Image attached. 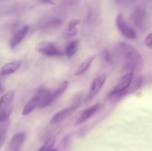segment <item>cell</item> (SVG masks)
<instances>
[{"label":"cell","mask_w":152,"mask_h":151,"mask_svg":"<svg viewBox=\"0 0 152 151\" xmlns=\"http://www.w3.org/2000/svg\"><path fill=\"white\" fill-rule=\"evenodd\" d=\"M119 53L124 58V70L128 72H134V70H140L144 65V60L142 55L136 48L125 42H120L117 45Z\"/></svg>","instance_id":"1"},{"label":"cell","mask_w":152,"mask_h":151,"mask_svg":"<svg viewBox=\"0 0 152 151\" xmlns=\"http://www.w3.org/2000/svg\"><path fill=\"white\" fill-rule=\"evenodd\" d=\"M82 101V93H79L74 96V99H73L72 104L71 106L65 107L64 109L61 110L59 112L55 113L53 116L51 117L50 120V122L51 124H59L61 121H64L65 118L69 117L70 115H72L80 107Z\"/></svg>","instance_id":"2"},{"label":"cell","mask_w":152,"mask_h":151,"mask_svg":"<svg viewBox=\"0 0 152 151\" xmlns=\"http://www.w3.org/2000/svg\"><path fill=\"white\" fill-rule=\"evenodd\" d=\"M134 78V72H127L123 77H121L119 82L115 87L113 88V90L108 94L109 98H114L116 99L117 96H118L120 93H123L124 90H126L130 85L132 79Z\"/></svg>","instance_id":"3"},{"label":"cell","mask_w":152,"mask_h":151,"mask_svg":"<svg viewBox=\"0 0 152 151\" xmlns=\"http://www.w3.org/2000/svg\"><path fill=\"white\" fill-rule=\"evenodd\" d=\"M116 25L123 36L129 39L134 40L137 38V33L132 27L128 25L122 13H119L116 18Z\"/></svg>","instance_id":"4"},{"label":"cell","mask_w":152,"mask_h":151,"mask_svg":"<svg viewBox=\"0 0 152 151\" xmlns=\"http://www.w3.org/2000/svg\"><path fill=\"white\" fill-rule=\"evenodd\" d=\"M36 50L44 56L49 57H59L63 56V52L55 47L54 44L49 41H42L36 47Z\"/></svg>","instance_id":"5"},{"label":"cell","mask_w":152,"mask_h":151,"mask_svg":"<svg viewBox=\"0 0 152 151\" xmlns=\"http://www.w3.org/2000/svg\"><path fill=\"white\" fill-rule=\"evenodd\" d=\"M144 81H145V76L142 74L137 76L134 78V80L132 79V82H131L130 85L128 87V88L126 90H124L123 93H120L118 96H117L115 99H122V98H124L126 96H129V95L135 93V92L137 91L142 87V84H144Z\"/></svg>","instance_id":"6"},{"label":"cell","mask_w":152,"mask_h":151,"mask_svg":"<svg viewBox=\"0 0 152 151\" xmlns=\"http://www.w3.org/2000/svg\"><path fill=\"white\" fill-rule=\"evenodd\" d=\"M105 80H106V76L105 75L99 76L93 80V81L91 84L90 87H89L88 94L86 101L91 100L95 96H96V94L99 93V91L105 84Z\"/></svg>","instance_id":"7"},{"label":"cell","mask_w":152,"mask_h":151,"mask_svg":"<svg viewBox=\"0 0 152 151\" xmlns=\"http://www.w3.org/2000/svg\"><path fill=\"white\" fill-rule=\"evenodd\" d=\"M37 93L39 98L38 108L42 109L53 102L51 96V91L45 87H40L37 90Z\"/></svg>","instance_id":"8"},{"label":"cell","mask_w":152,"mask_h":151,"mask_svg":"<svg viewBox=\"0 0 152 151\" xmlns=\"http://www.w3.org/2000/svg\"><path fill=\"white\" fill-rule=\"evenodd\" d=\"M145 17H146L145 10L142 7H137L132 14V22L139 29H142L145 27Z\"/></svg>","instance_id":"9"},{"label":"cell","mask_w":152,"mask_h":151,"mask_svg":"<svg viewBox=\"0 0 152 151\" xmlns=\"http://www.w3.org/2000/svg\"><path fill=\"white\" fill-rule=\"evenodd\" d=\"M26 135L24 132H18L13 135L9 144V151H19L25 142Z\"/></svg>","instance_id":"10"},{"label":"cell","mask_w":152,"mask_h":151,"mask_svg":"<svg viewBox=\"0 0 152 151\" xmlns=\"http://www.w3.org/2000/svg\"><path fill=\"white\" fill-rule=\"evenodd\" d=\"M28 31H29V26L28 25H25L22 28H20L17 32L15 33L13 36H12V38H10V47L13 49L17 47L23 41L24 38H25V36L28 34Z\"/></svg>","instance_id":"11"},{"label":"cell","mask_w":152,"mask_h":151,"mask_svg":"<svg viewBox=\"0 0 152 151\" xmlns=\"http://www.w3.org/2000/svg\"><path fill=\"white\" fill-rule=\"evenodd\" d=\"M99 107H100V104L96 103L95 105H92V106L86 108V110H84L83 112L81 113V115H80V117L77 118V121L75 123V125H79L80 124H83L85 121L88 120L92 115H94L97 112Z\"/></svg>","instance_id":"12"},{"label":"cell","mask_w":152,"mask_h":151,"mask_svg":"<svg viewBox=\"0 0 152 151\" xmlns=\"http://www.w3.org/2000/svg\"><path fill=\"white\" fill-rule=\"evenodd\" d=\"M14 90H9L0 97V110L13 107V99H14Z\"/></svg>","instance_id":"13"},{"label":"cell","mask_w":152,"mask_h":151,"mask_svg":"<svg viewBox=\"0 0 152 151\" xmlns=\"http://www.w3.org/2000/svg\"><path fill=\"white\" fill-rule=\"evenodd\" d=\"M22 65V61L16 60L8 62L5 64L1 69V74L3 76H7L16 73Z\"/></svg>","instance_id":"14"},{"label":"cell","mask_w":152,"mask_h":151,"mask_svg":"<svg viewBox=\"0 0 152 151\" xmlns=\"http://www.w3.org/2000/svg\"><path fill=\"white\" fill-rule=\"evenodd\" d=\"M39 102V98L38 94L36 92L35 94L31 97V99L26 103V105L24 107L22 110V115H27L32 113L36 108H38Z\"/></svg>","instance_id":"15"},{"label":"cell","mask_w":152,"mask_h":151,"mask_svg":"<svg viewBox=\"0 0 152 151\" xmlns=\"http://www.w3.org/2000/svg\"><path fill=\"white\" fill-rule=\"evenodd\" d=\"M80 20L79 19H74L71 20L68 23V26L65 28V31L63 33V35L66 38H72L74 37L77 34V25L80 24Z\"/></svg>","instance_id":"16"},{"label":"cell","mask_w":152,"mask_h":151,"mask_svg":"<svg viewBox=\"0 0 152 151\" xmlns=\"http://www.w3.org/2000/svg\"><path fill=\"white\" fill-rule=\"evenodd\" d=\"M62 21L59 18H50V19H45L44 22H42L40 28L42 29H55L62 26Z\"/></svg>","instance_id":"17"},{"label":"cell","mask_w":152,"mask_h":151,"mask_svg":"<svg viewBox=\"0 0 152 151\" xmlns=\"http://www.w3.org/2000/svg\"><path fill=\"white\" fill-rule=\"evenodd\" d=\"M79 48V40L74 39L68 41L65 47V53L67 57L71 58L77 53Z\"/></svg>","instance_id":"18"},{"label":"cell","mask_w":152,"mask_h":151,"mask_svg":"<svg viewBox=\"0 0 152 151\" xmlns=\"http://www.w3.org/2000/svg\"><path fill=\"white\" fill-rule=\"evenodd\" d=\"M95 58H96V56H93L86 59L85 61H83V62L80 64V66L78 67L77 70H76L75 76H80L82 75V74L85 73L89 69V68L91 67V64L93 63Z\"/></svg>","instance_id":"19"},{"label":"cell","mask_w":152,"mask_h":151,"mask_svg":"<svg viewBox=\"0 0 152 151\" xmlns=\"http://www.w3.org/2000/svg\"><path fill=\"white\" fill-rule=\"evenodd\" d=\"M68 87V81H64L53 90V92H51V96H52V99L53 101L56 100V99H59L65 91H66L67 88Z\"/></svg>","instance_id":"20"},{"label":"cell","mask_w":152,"mask_h":151,"mask_svg":"<svg viewBox=\"0 0 152 151\" xmlns=\"http://www.w3.org/2000/svg\"><path fill=\"white\" fill-rule=\"evenodd\" d=\"M55 145V139L53 137H50L45 141L44 144L37 150V151H49L51 150L52 148L54 147Z\"/></svg>","instance_id":"21"},{"label":"cell","mask_w":152,"mask_h":151,"mask_svg":"<svg viewBox=\"0 0 152 151\" xmlns=\"http://www.w3.org/2000/svg\"><path fill=\"white\" fill-rule=\"evenodd\" d=\"M13 107L7 108V109L1 110H0V124L4 123L7 121V118L10 117L12 111H13Z\"/></svg>","instance_id":"22"},{"label":"cell","mask_w":152,"mask_h":151,"mask_svg":"<svg viewBox=\"0 0 152 151\" xmlns=\"http://www.w3.org/2000/svg\"><path fill=\"white\" fill-rule=\"evenodd\" d=\"M102 57L105 59V61L106 62L109 64H112L114 62V56H113V53L111 50H105V51L102 53Z\"/></svg>","instance_id":"23"},{"label":"cell","mask_w":152,"mask_h":151,"mask_svg":"<svg viewBox=\"0 0 152 151\" xmlns=\"http://www.w3.org/2000/svg\"><path fill=\"white\" fill-rule=\"evenodd\" d=\"M144 44L148 47H152V33H149L144 40Z\"/></svg>","instance_id":"24"},{"label":"cell","mask_w":152,"mask_h":151,"mask_svg":"<svg viewBox=\"0 0 152 151\" xmlns=\"http://www.w3.org/2000/svg\"><path fill=\"white\" fill-rule=\"evenodd\" d=\"M7 136V127L4 125H0V138Z\"/></svg>","instance_id":"25"},{"label":"cell","mask_w":152,"mask_h":151,"mask_svg":"<svg viewBox=\"0 0 152 151\" xmlns=\"http://www.w3.org/2000/svg\"><path fill=\"white\" fill-rule=\"evenodd\" d=\"M6 137H7V136H4V137L0 138V148L1 147V146H2V145H3V144H4V142H5Z\"/></svg>","instance_id":"26"},{"label":"cell","mask_w":152,"mask_h":151,"mask_svg":"<svg viewBox=\"0 0 152 151\" xmlns=\"http://www.w3.org/2000/svg\"><path fill=\"white\" fill-rule=\"evenodd\" d=\"M42 1L44 3H49V4L52 3V0H42Z\"/></svg>","instance_id":"27"},{"label":"cell","mask_w":152,"mask_h":151,"mask_svg":"<svg viewBox=\"0 0 152 151\" xmlns=\"http://www.w3.org/2000/svg\"><path fill=\"white\" fill-rule=\"evenodd\" d=\"M4 87H3L2 86V84H1V83H0V93H2L3 91H4Z\"/></svg>","instance_id":"28"},{"label":"cell","mask_w":152,"mask_h":151,"mask_svg":"<svg viewBox=\"0 0 152 151\" xmlns=\"http://www.w3.org/2000/svg\"><path fill=\"white\" fill-rule=\"evenodd\" d=\"M123 1H124V0H115V2L117 3V4H121V3H123Z\"/></svg>","instance_id":"29"}]
</instances>
